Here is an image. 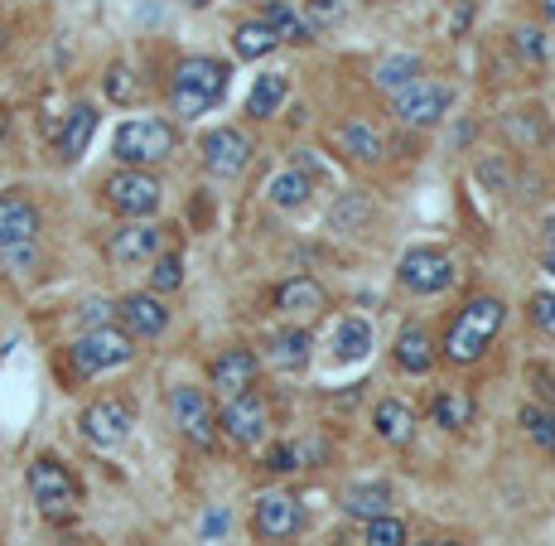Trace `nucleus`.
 <instances>
[{"mask_svg":"<svg viewBox=\"0 0 555 546\" xmlns=\"http://www.w3.org/2000/svg\"><path fill=\"white\" fill-rule=\"evenodd\" d=\"M203 165L218 179H237L242 169L251 165V141L237 131V126H218V131L203 136Z\"/></svg>","mask_w":555,"mask_h":546,"instance_id":"f8f14e48","label":"nucleus"},{"mask_svg":"<svg viewBox=\"0 0 555 546\" xmlns=\"http://www.w3.org/2000/svg\"><path fill=\"white\" fill-rule=\"evenodd\" d=\"M425 546H459V542H425Z\"/></svg>","mask_w":555,"mask_h":546,"instance_id":"09e8293b","label":"nucleus"},{"mask_svg":"<svg viewBox=\"0 0 555 546\" xmlns=\"http://www.w3.org/2000/svg\"><path fill=\"white\" fill-rule=\"evenodd\" d=\"M102 194L121 218H151L159 208V185L145 175V169H116V175L102 185Z\"/></svg>","mask_w":555,"mask_h":546,"instance_id":"1a4fd4ad","label":"nucleus"},{"mask_svg":"<svg viewBox=\"0 0 555 546\" xmlns=\"http://www.w3.org/2000/svg\"><path fill=\"white\" fill-rule=\"evenodd\" d=\"M106 98L112 102H135V78H131V68H126V63H112V68H106Z\"/></svg>","mask_w":555,"mask_h":546,"instance_id":"e433bc0d","label":"nucleus"},{"mask_svg":"<svg viewBox=\"0 0 555 546\" xmlns=\"http://www.w3.org/2000/svg\"><path fill=\"white\" fill-rule=\"evenodd\" d=\"M344 508L353 512V518H382V512L391 508V488L387 484H372V479H362V484H348L344 488Z\"/></svg>","mask_w":555,"mask_h":546,"instance_id":"b1692460","label":"nucleus"},{"mask_svg":"<svg viewBox=\"0 0 555 546\" xmlns=\"http://www.w3.org/2000/svg\"><path fill=\"white\" fill-rule=\"evenodd\" d=\"M541 266H546V271L555 276V252H551V247H546V262H541Z\"/></svg>","mask_w":555,"mask_h":546,"instance_id":"49530a36","label":"nucleus"},{"mask_svg":"<svg viewBox=\"0 0 555 546\" xmlns=\"http://www.w3.org/2000/svg\"><path fill=\"white\" fill-rule=\"evenodd\" d=\"M0 266H5V271H15V276L35 271V266H39V247H35V242H15V247H0Z\"/></svg>","mask_w":555,"mask_h":546,"instance_id":"c9c22d12","label":"nucleus"},{"mask_svg":"<svg viewBox=\"0 0 555 546\" xmlns=\"http://www.w3.org/2000/svg\"><path fill=\"white\" fill-rule=\"evenodd\" d=\"M397 368L411 372V378H425V372L435 368V344L421 325H411L397 334Z\"/></svg>","mask_w":555,"mask_h":546,"instance_id":"412c9836","label":"nucleus"},{"mask_svg":"<svg viewBox=\"0 0 555 546\" xmlns=\"http://www.w3.org/2000/svg\"><path fill=\"white\" fill-rule=\"evenodd\" d=\"M328 305V295H324V285L314 281V276H295V281H285L281 291H275V309L281 315H300V319H309V315H319V309Z\"/></svg>","mask_w":555,"mask_h":546,"instance_id":"a211bd4d","label":"nucleus"},{"mask_svg":"<svg viewBox=\"0 0 555 546\" xmlns=\"http://www.w3.org/2000/svg\"><path fill=\"white\" fill-rule=\"evenodd\" d=\"M285 92H291V82H285V73H261V78L251 82V92H247V112L256 116V122H266V116H275V112H281Z\"/></svg>","mask_w":555,"mask_h":546,"instance_id":"393cba45","label":"nucleus"},{"mask_svg":"<svg viewBox=\"0 0 555 546\" xmlns=\"http://www.w3.org/2000/svg\"><path fill=\"white\" fill-rule=\"evenodd\" d=\"M503 319H507V305H503V300H493V295L468 300V305L454 315L450 334H444V358L459 363V368H464V363H478V358L488 353V344L498 339Z\"/></svg>","mask_w":555,"mask_h":546,"instance_id":"f257e3e1","label":"nucleus"},{"mask_svg":"<svg viewBox=\"0 0 555 546\" xmlns=\"http://www.w3.org/2000/svg\"><path fill=\"white\" fill-rule=\"evenodd\" d=\"M401 285L411 295H440V291H450L454 285V256L450 252H440V247H411L401 256Z\"/></svg>","mask_w":555,"mask_h":546,"instance_id":"423d86ee","label":"nucleus"},{"mask_svg":"<svg viewBox=\"0 0 555 546\" xmlns=\"http://www.w3.org/2000/svg\"><path fill=\"white\" fill-rule=\"evenodd\" d=\"M309 15H314V20H309V25H328V20H338V5H334V0H309Z\"/></svg>","mask_w":555,"mask_h":546,"instance_id":"79ce46f5","label":"nucleus"},{"mask_svg":"<svg viewBox=\"0 0 555 546\" xmlns=\"http://www.w3.org/2000/svg\"><path fill=\"white\" fill-rule=\"evenodd\" d=\"M218 532H228V512H208L203 518V537H218Z\"/></svg>","mask_w":555,"mask_h":546,"instance_id":"37998d69","label":"nucleus"},{"mask_svg":"<svg viewBox=\"0 0 555 546\" xmlns=\"http://www.w3.org/2000/svg\"><path fill=\"white\" fill-rule=\"evenodd\" d=\"M541 5H546V20H555V0H541Z\"/></svg>","mask_w":555,"mask_h":546,"instance_id":"de8ad7c7","label":"nucleus"},{"mask_svg":"<svg viewBox=\"0 0 555 546\" xmlns=\"http://www.w3.org/2000/svg\"><path fill=\"white\" fill-rule=\"evenodd\" d=\"M189 5H208V0H189Z\"/></svg>","mask_w":555,"mask_h":546,"instance_id":"8fccbe9b","label":"nucleus"},{"mask_svg":"<svg viewBox=\"0 0 555 546\" xmlns=\"http://www.w3.org/2000/svg\"><path fill=\"white\" fill-rule=\"evenodd\" d=\"M391 106H397V116L405 126H435V122L450 116L454 92L444 88V82H435V78H415L411 88H401L397 98H391Z\"/></svg>","mask_w":555,"mask_h":546,"instance_id":"6e6552de","label":"nucleus"},{"mask_svg":"<svg viewBox=\"0 0 555 546\" xmlns=\"http://www.w3.org/2000/svg\"><path fill=\"white\" fill-rule=\"evenodd\" d=\"M251 528H256V537H261V542L285 546V542L300 537V528H305V508H300V503H295L291 494H266V498H256V518H251Z\"/></svg>","mask_w":555,"mask_h":546,"instance_id":"9d476101","label":"nucleus"},{"mask_svg":"<svg viewBox=\"0 0 555 546\" xmlns=\"http://www.w3.org/2000/svg\"><path fill=\"white\" fill-rule=\"evenodd\" d=\"M309 189H314V185H309V175L291 165V169H281V175L266 185V194H271L275 208H305V203H309Z\"/></svg>","mask_w":555,"mask_h":546,"instance_id":"cd10ccee","label":"nucleus"},{"mask_svg":"<svg viewBox=\"0 0 555 546\" xmlns=\"http://www.w3.org/2000/svg\"><path fill=\"white\" fill-rule=\"evenodd\" d=\"M362 546H405V528L391 518V512H382V518H367Z\"/></svg>","mask_w":555,"mask_h":546,"instance_id":"473e14b6","label":"nucleus"},{"mask_svg":"<svg viewBox=\"0 0 555 546\" xmlns=\"http://www.w3.org/2000/svg\"><path fill=\"white\" fill-rule=\"evenodd\" d=\"M256 372H261V358L251 348H228L218 363H212V388H218L222 402L242 397V392L256 388Z\"/></svg>","mask_w":555,"mask_h":546,"instance_id":"4468645a","label":"nucleus"},{"mask_svg":"<svg viewBox=\"0 0 555 546\" xmlns=\"http://www.w3.org/2000/svg\"><path fill=\"white\" fill-rule=\"evenodd\" d=\"M10 213H15V199H0V247L10 242Z\"/></svg>","mask_w":555,"mask_h":546,"instance_id":"c03bdc74","label":"nucleus"},{"mask_svg":"<svg viewBox=\"0 0 555 546\" xmlns=\"http://www.w3.org/2000/svg\"><path fill=\"white\" fill-rule=\"evenodd\" d=\"M179 145V131L165 122V116H135V122H121V131H116V160H121L126 169H145V165H159V160H169Z\"/></svg>","mask_w":555,"mask_h":546,"instance_id":"7ed1b4c3","label":"nucleus"},{"mask_svg":"<svg viewBox=\"0 0 555 546\" xmlns=\"http://www.w3.org/2000/svg\"><path fill=\"white\" fill-rule=\"evenodd\" d=\"M232 49H237V59H266V53L281 49V39L271 35L266 20H247V25H237V35H232Z\"/></svg>","mask_w":555,"mask_h":546,"instance_id":"c85d7f7f","label":"nucleus"},{"mask_svg":"<svg viewBox=\"0 0 555 546\" xmlns=\"http://www.w3.org/2000/svg\"><path fill=\"white\" fill-rule=\"evenodd\" d=\"M29 498L39 503V512H44V518H68V512L78 508L82 488H78V479L68 474V465H63V459L39 455L35 465H29Z\"/></svg>","mask_w":555,"mask_h":546,"instance_id":"39448f33","label":"nucleus"},{"mask_svg":"<svg viewBox=\"0 0 555 546\" xmlns=\"http://www.w3.org/2000/svg\"><path fill=\"white\" fill-rule=\"evenodd\" d=\"M512 39H517V53H521V59H531V63L546 59V45H541V29H517Z\"/></svg>","mask_w":555,"mask_h":546,"instance_id":"ea45409f","label":"nucleus"},{"mask_svg":"<svg viewBox=\"0 0 555 546\" xmlns=\"http://www.w3.org/2000/svg\"><path fill=\"white\" fill-rule=\"evenodd\" d=\"M531 319H537V329L541 334H551L555 339V295H531Z\"/></svg>","mask_w":555,"mask_h":546,"instance_id":"58836bf2","label":"nucleus"},{"mask_svg":"<svg viewBox=\"0 0 555 546\" xmlns=\"http://www.w3.org/2000/svg\"><path fill=\"white\" fill-rule=\"evenodd\" d=\"M131 426H135L131 406L116 402V397H102V402H92L88 411H82V435H88V445H98V449L126 445L131 441Z\"/></svg>","mask_w":555,"mask_h":546,"instance_id":"9b49d317","label":"nucleus"},{"mask_svg":"<svg viewBox=\"0 0 555 546\" xmlns=\"http://www.w3.org/2000/svg\"><path fill=\"white\" fill-rule=\"evenodd\" d=\"M430 421L440 426V431H464V426L474 421V397H468L464 388H444V392H435V402H430Z\"/></svg>","mask_w":555,"mask_h":546,"instance_id":"4be33fe9","label":"nucleus"},{"mask_svg":"<svg viewBox=\"0 0 555 546\" xmlns=\"http://www.w3.org/2000/svg\"><path fill=\"white\" fill-rule=\"evenodd\" d=\"M155 252H159V228H155V223H141V218H131L126 228H116L112 238H106V256H112V262H121V266L151 262Z\"/></svg>","mask_w":555,"mask_h":546,"instance_id":"2eb2a0df","label":"nucleus"},{"mask_svg":"<svg viewBox=\"0 0 555 546\" xmlns=\"http://www.w3.org/2000/svg\"><path fill=\"white\" fill-rule=\"evenodd\" d=\"M116 315H121V325L131 339H155L169 329V309L159 295H126L121 305H116Z\"/></svg>","mask_w":555,"mask_h":546,"instance_id":"dca6fc26","label":"nucleus"},{"mask_svg":"<svg viewBox=\"0 0 555 546\" xmlns=\"http://www.w3.org/2000/svg\"><path fill=\"white\" fill-rule=\"evenodd\" d=\"M112 315H116V305L112 300H82V309H78V319L88 329H102V325H112Z\"/></svg>","mask_w":555,"mask_h":546,"instance_id":"4c0bfd02","label":"nucleus"},{"mask_svg":"<svg viewBox=\"0 0 555 546\" xmlns=\"http://www.w3.org/2000/svg\"><path fill=\"white\" fill-rule=\"evenodd\" d=\"M266 469H275V474H291V469H300V449H295V445H275L271 455H266Z\"/></svg>","mask_w":555,"mask_h":546,"instance_id":"a19ab883","label":"nucleus"},{"mask_svg":"<svg viewBox=\"0 0 555 546\" xmlns=\"http://www.w3.org/2000/svg\"><path fill=\"white\" fill-rule=\"evenodd\" d=\"M546 247L555 252V213H551V218H546Z\"/></svg>","mask_w":555,"mask_h":546,"instance_id":"a18cd8bd","label":"nucleus"},{"mask_svg":"<svg viewBox=\"0 0 555 546\" xmlns=\"http://www.w3.org/2000/svg\"><path fill=\"white\" fill-rule=\"evenodd\" d=\"M338 145H344L353 160H362V165H372V160H382V150H387V145H382V136L372 131L367 122H348L344 131H338Z\"/></svg>","mask_w":555,"mask_h":546,"instance_id":"c756f323","label":"nucleus"},{"mask_svg":"<svg viewBox=\"0 0 555 546\" xmlns=\"http://www.w3.org/2000/svg\"><path fill=\"white\" fill-rule=\"evenodd\" d=\"M521 431H527V441L537 449L555 455V411H546V406H521Z\"/></svg>","mask_w":555,"mask_h":546,"instance_id":"7c9ffc66","label":"nucleus"},{"mask_svg":"<svg viewBox=\"0 0 555 546\" xmlns=\"http://www.w3.org/2000/svg\"><path fill=\"white\" fill-rule=\"evenodd\" d=\"M362 218H372V203L362 199V194H344V203L334 208V218H328V223H334L338 232H353Z\"/></svg>","mask_w":555,"mask_h":546,"instance_id":"f704fd0d","label":"nucleus"},{"mask_svg":"<svg viewBox=\"0 0 555 546\" xmlns=\"http://www.w3.org/2000/svg\"><path fill=\"white\" fill-rule=\"evenodd\" d=\"M415 78H421V59H411V53H391V59H382L377 73H372V82H377L387 98H397V92L411 88Z\"/></svg>","mask_w":555,"mask_h":546,"instance_id":"bb28decb","label":"nucleus"},{"mask_svg":"<svg viewBox=\"0 0 555 546\" xmlns=\"http://www.w3.org/2000/svg\"><path fill=\"white\" fill-rule=\"evenodd\" d=\"M228 63L218 59H184L175 68V82H169V106H175L179 122H194V116L212 112L228 92Z\"/></svg>","mask_w":555,"mask_h":546,"instance_id":"f03ea898","label":"nucleus"},{"mask_svg":"<svg viewBox=\"0 0 555 546\" xmlns=\"http://www.w3.org/2000/svg\"><path fill=\"white\" fill-rule=\"evenodd\" d=\"M261 20L271 25V35L281 39V45H309L314 39V25H309L305 10H295L291 0H266Z\"/></svg>","mask_w":555,"mask_h":546,"instance_id":"6ab92c4d","label":"nucleus"},{"mask_svg":"<svg viewBox=\"0 0 555 546\" xmlns=\"http://www.w3.org/2000/svg\"><path fill=\"white\" fill-rule=\"evenodd\" d=\"M507 136H512V141L541 145V141H546V126H541V112H512V116H507Z\"/></svg>","mask_w":555,"mask_h":546,"instance_id":"72a5a7b5","label":"nucleus"},{"mask_svg":"<svg viewBox=\"0 0 555 546\" xmlns=\"http://www.w3.org/2000/svg\"><path fill=\"white\" fill-rule=\"evenodd\" d=\"M266 358L275 363L281 372H300L309 368V329H275L271 339H266Z\"/></svg>","mask_w":555,"mask_h":546,"instance_id":"aec40b11","label":"nucleus"},{"mask_svg":"<svg viewBox=\"0 0 555 546\" xmlns=\"http://www.w3.org/2000/svg\"><path fill=\"white\" fill-rule=\"evenodd\" d=\"M367 353H372V325H367V319H358V315L338 319V329H334V358L338 363H362Z\"/></svg>","mask_w":555,"mask_h":546,"instance_id":"5701e85b","label":"nucleus"},{"mask_svg":"<svg viewBox=\"0 0 555 546\" xmlns=\"http://www.w3.org/2000/svg\"><path fill=\"white\" fill-rule=\"evenodd\" d=\"M372 426H377V435L387 445H405L415 431V416L405 402H377V411H372Z\"/></svg>","mask_w":555,"mask_h":546,"instance_id":"a878e982","label":"nucleus"},{"mask_svg":"<svg viewBox=\"0 0 555 546\" xmlns=\"http://www.w3.org/2000/svg\"><path fill=\"white\" fill-rule=\"evenodd\" d=\"M151 285H155V295L179 291V285H184V256H179V252H165V256H159V252H155Z\"/></svg>","mask_w":555,"mask_h":546,"instance_id":"2f4dec72","label":"nucleus"},{"mask_svg":"<svg viewBox=\"0 0 555 546\" xmlns=\"http://www.w3.org/2000/svg\"><path fill=\"white\" fill-rule=\"evenodd\" d=\"M92 136H98V106L78 102L68 116H63V131H59V160H82L92 145Z\"/></svg>","mask_w":555,"mask_h":546,"instance_id":"f3484780","label":"nucleus"},{"mask_svg":"<svg viewBox=\"0 0 555 546\" xmlns=\"http://www.w3.org/2000/svg\"><path fill=\"white\" fill-rule=\"evenodd\" d=\"M68 358H73V372H78V378H98V372L126 368V363L135 358V339L126 334V329L102 325V329H88V334L68 348Z\"/></svg>","mask_w":555,"mask_h":546,"instance_id":"20e7f679","label":"nucleus"},{"mask_svg":"<svg viewBox=\"0 0 555 546\" xmlns=\"http://www.w3.org/2000/svg\"><path fill=\"white\" fill-rule=\"evenodd\" d=\"M218 426L228 431V441H237V445H261V441H266V426H271V411H266V402L256 397V392H242V397L222 402Z\"/></svg>","mask_w":555,"mask_h":546,"instance_id":"ddd939ff","label":"nucleus"},{"mask_svg":"<svg viewBox=\"0 0 555 546\" xmlns=\"http://www.w3.org/2000/svg\"><path fill=\"white\" fill-rule=\"evenodd\" d=\"M169 416H175V426H179L184 441H194L198 449H212V441H218V411H212V402H208L203 388H175L169 392Z\"/></svg>","mask_w":555,"mask_h":546,"instance_id":"0eeeda50","label":"nucleus"}]
</instances>
